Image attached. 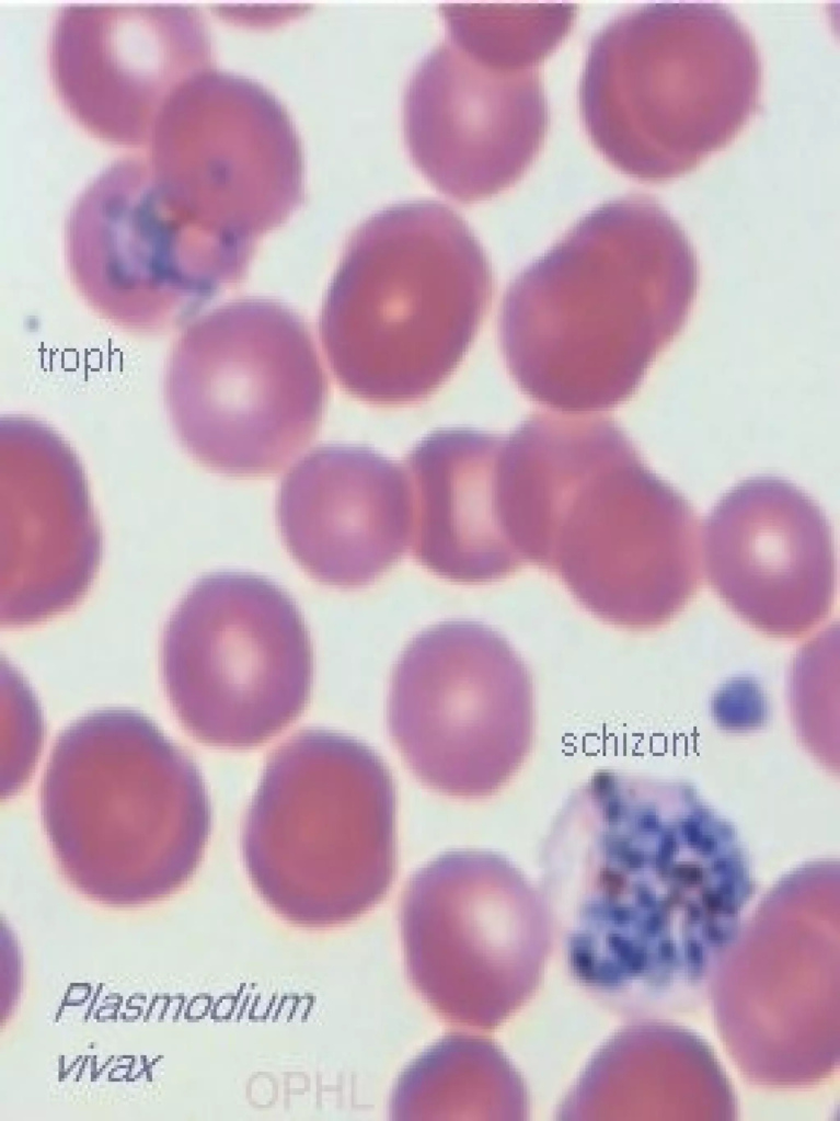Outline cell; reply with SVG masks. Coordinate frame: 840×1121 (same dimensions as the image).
<instances>
[{
	"mask_svg": "<svg viewBox=\"0 0 840 1121\" xmlns=\"http://www.w3.org/2000/svg\"><path fill=\"white\" fill-rule=\"evenodd\" d=\"M541 894L566 962L621 987L704 964L747 903L734 830L690 788L602 770L577 788L544 843Z\"/></svg>",
	"mask_w": 840,
	"mask_h": 1121,
	"instance_id": "cell-1",
	"label": "cell"
},
{
	"mask_svg": "<svg viewBox=\"0 0 840 1121\" xmlns=\"http://www.w3.org/2000/svg\"><path fill=\"white\" fill-rule=\"evenodd\" d=\"M694 286L690 244L659 204L608 202L510 284L499 323L508 369L555 411L610 409L680 328Z\"/></svg>",
	"mask_w": 840,
	"mask_h": 1121,
	"instance_id": "cell-2",
	"label": "cell"
},
{
	"mask_svg": "<svg viewBox=\"0 0 840 1121\" xmlns=\"http://www.w3.org/2000/svg\"><path fill=\"white\" fill-rule=\"evenodd\" d=\"M491 294L487 260L451 210L411 207L369 225L343 256L321 311L336 380L372 404L426 398L462 359Z\"/></svg>",
	"mask_w": 840,
	"mask_h": 1121,
	"instance_id": "cell-3",
	"label": "cell"
},
{
	"mask_svg": "<svg viewBox=\"0 0 840 1121\" xmlns=\"http://www.w3.org/2000/svg\"><path fill=\"white\" fill-rule=\"evenodd\" d=\"M752 36L716 2L629 10L591 42L580 85L587 130L624 173L678 176L729 142L756 112Z\"/></svg>",
	"mask_w": 840,
	"mask_h": 1121,
	"instance_id": "cell-4",
	"label": "cell"
},
{
	"mask_svg": "<svg viewBox=\"0 0 840 1121\" xmlns=\"http://www.w3.org/2000/svg\"><path fill=\"white\" fill-rule=\"evenodd\" d=\"M41 811L65 871L106 894L179 882L197 865L210 828L195 764L129 709L94 711L61 732L43 777Z\"/></svg>",
	"mask_w": 840,
	"mask_h": 1121,
	"instance_id": "cell-5",
	"label": "cell"
},
{
	"mask_svg": "<svg viewBox=\"0 0 840 1121\" xmlns=\"http://www.w3.org/2000/svg\"><path fill=\"white\" fill-rule=\"evenodd\" d=\"M702 542L686 501L596 419L572 441L548 492L537 565L598 618L651 628L698 588Z\"/></svg>",
	"mask_w": 840,
	"mask_h": 1121,
	"instance_id": "cell-6",
	"label": "cell"
},
{
	"mask_svg": "<svg viewBox=\"0 0 840 1121\" xmlns=\"http://www.w3.org/2000/svg\"><path fill=\"white\" fill-rule=\"evenodd\" d=\"M168 404L187 453L231 477L273 474L315 435L327 380L303 320L265 298L214 309L180 336Z\"/></svg>",
	"mask_w": 840,
	"mask_h": 1121,
	"instance_id": "cell-7",
	"label": "cell"
},
{
	"mask_svg": "<svg viewBox=\"0 0 840 1121\" xmlns=\"http://www.w3.org/2000/svg\"><path fill=\"white\" fill-rule=\"evenodd\" d=\"M257 885L285 904H357L395 865V790L382 758L338 732L301 731L269 757L242 838Z\"/></svg>",
	"mask_w": 840,
	"mask_h": 1121,
	"instance_id": "cell-8",
	"label": "cell"
},
{
	"mask_svg": "<svg viewBox=\"0 0 840 1121\" xmlns=\"http://www.w3.org/2000/svg\"><path fill=\"white\" fill-rule=\"evenodd\" d=\"M161 667L187 732L209 745L248 748L302 712L313 653L288 593L258 574L220 571L177 603L163 631Z\"/></svg>",
	"mask_w": 840,
	"mask_h": 1121,
	"instance_id": "cell-9",
	"label": "cell"
},
{
	"mask_svg": "<svg viewBox=\"0 0 840 1121\" xmlns=\"http://www.w3.org/2000/svg\"><path fill=\"white\" fill-rule=\"evenodd\" d=\"M391 737L413 775L456 798L490 796L531 748L530 674L488 626L450 620L419 632L401 654L388 700Z\"/></svg>",
	"mask_w": 840,
	"mask_h": 1121,
	"instance_id": "cell-10",
	"label": "cell"
},
{
	"mask_svg": "<svg viewBox=\"0 0 840 1121\" xmlns=\"http://www.w3.org/2000/svg\"><path fill=\"white\" fill-rule=\"evenodd\" d=\"M66 249L87 300L137 331L169 328L243 276L234 251L170 204L140 158L113 161L80 192Z\"/></svg>",
	"mask_w": 840,
	"mask_h": 1121,
	"instance_id": "cell-11",
	"label": "cell"
},
{
	"mask_svg": "<svg viewBox=\"0 0 840 1121\" xmlns=\"http://www.w3.org/2000/svg\"><path fill=\"white\" fill-rule=\"evenodd\" d=\"M101 547L87 480L69 446L36 422H3L1 625L28 626L73 607L95 576Z\"/></svg>",
	"mask_w": 840,
	"mask_h": 1121,
	"instance_id": "cell-12",
	"label": "cell"
},
{
	"mask_svg": "<svg viewBox=\"0 0 840 1121\" xmlns=\"http://www.w3.org/2000/svg\"><path fill=\"white\" fill-rule=\"evenodd\" d=\"M204 44L183 4H69L55 19L49 62L78 122L133 145L148 140L165 102L198 73Z\"/></svg>",
	"mask_w": 840,
	"mask_h": 1121,
	"instance_id": "cell-13",
	"label": "cell"
},
{
	"mask_svg": "<svg viewBox=\"0 0 840 1121\" xmlns=\"http://www.w3.org/2000/svg\"><path fill=\"white\" fill-rule=\"evenodd\" d=\"M409 893L448 917L445 1011L477 1029L496 1027L541 975L549 917L541 893L492 851H448L423 867Z\"/></svg>",
	"mask_w": 840,
	"mask_h": 1121,
	"instance_id": "cell-14",
	"label": "cell"
},
{
	"mask_svg": "<svg viewBox=\"0 0 840 1121\" xmlns=\"http://www.w3.org/2000/svg\"><path fill=\"white\" fill-rule=\"evenodd\" d=\"M705 526L709 577L749 624L792 638L827 614L833 591L830 533L805 493L779 479H752L726 494Z\"/></svg>",
	"mask_w": 840,
	"mask_h": 1121,
	"instance_id": "cell-15",
	"label": "cell"
},
{
	"mask_svg": "<svg viewBox=\"0 0 840 1121\" xmlns=\"http://www.w3.org/2000/svg\"><path fill=\"white\" fill-rule=\"evenodd\" d=\"M276 515L288 551L308 575L341 588L369 585L410 542L405 470L367 447L320 446L284 477Z\"/></svg>",
	"mask_w": 840,
	"mask_h": 1121,
	"instance_id": "cell-16",
	"label": "cell"
},
{
	"mask_svg": "<svg viewBox=\"0 0 840 1121\" xmlns=\"http://www.w3.org/2000/svg\"><path fill=\"white\" fill-rule=\"evenodd\" d=\"M427 69L436 75L437 103L430 125L416 135L418 152L430 148L422 157L426 168L463 201L507 187L532 160L546 124L534 68L500 66L452 42Z\"/></svg>",
	"mask_w": 840,
	"mask_h": 1121,
	"instance_id": "cell-17",
	"label": "cell"
},
{
	"mask_svg": "<svg viewBox=\"0 0 840 1121\" xmlns=\"http://www.w3.org/2000/svg\"><path fill=\"white\" fill-rule=\"evenodd\" d=\"M502 438L471 428L438 430L405 458L413 557L448 581L488 583L523 564L502 508Z\"/></svg>",
	"mask_w": 840,
	"mask_h": 1121,
	"instance_id": "cell-18",
	"label": "cell"
},
{
	"mask_svg": "<svg viewBox=\"0 0 840 1121\" xmlns=\"http://www.w3.org/2000/svg\"><path fill=\"white\" fill-rule=\"evenodd\" d=\"M448 11L452 42L495 64L530 69L562 39L573 20L569 5H462Z\"/></svg>",
	"mask_w": 840,
	"mask_h": 1121,
	"instance_id": "cell-19",
	"label": "cell"
}]
</instances>
